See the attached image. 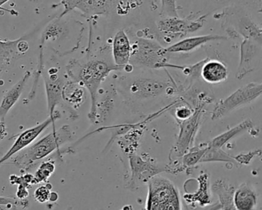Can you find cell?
Instances as JSON below:
<instances>
[{
  "instance_id": "obj_1",
  "label": "cell",
  "mask_w": 262,
  "mask_h": 210,
  "mask_svg": "<svg viewBox=\"0 0 262 210\" xmlns=\"http://www.w3.org/2000/svg\"><path fill=\"white\" fill-rule=\"evenodd\" d=\"M118 91L130 104L149 102L165 96H172L179 88L169 79L155 73L129 74L118 79Z\"/></svg>"
},
{
  "instance_id": "obj_2",
  "label": "cell",
  "mask_w": 262,
  "mask_h": 210,
  "mask_svg": "<svg viewBox=\"0 0 262 210\" xmlns=\"http://www.w3.org/2000/svg\"><path fill=\"white\" fill-rule=\"evenodd\" d=\"M122 70L114 62L105 59H92L81 64L75 62L68 67V74L72 80L78 82L87 89L91 98V107L88 118L92 123L97 119L98 92L102 82L108 77L111 72Z\"/></svg>"
},
{
  "instance_id": "obj_3",
  "label": "cell",
  "mask_w": 262,
  "mask_h": 210,
  "mask_svg": "<svg viewBox=\"0 0 262 210\" xmlns=\"http://www.w3.org/2000/svg\"><path fill=\"white\" fill-rule=\"evenodd\" d=\"M73 138V130L70 125H64L18 153L14 158L12 157V163L21 171H29L38 161L47 157L53 152L59 151L60 147L72 141Z\"/></svg>"
},
{
  "instance_id": "obj_4",
  "label": "cell",
  "mask_w": 262,
  "mask_h": 210,
  "mask_svg": "<svg viewBox=\"0 0 262 210\" xmlns=\"http://www.w3.org/2000/svg\"><path fill=\"white\" fill-rule=\"evenodd\" d=\"M146 210H182L177 186L169 179L156 176L148 182Z\"/></svg>"
},
{
  "instance_id": "obj_5",
  "label": "cell",
  "mask_w": 262,
  "mask_h": 210,
  "mask_svg": "<svg viewBox=\"0 0 262 210\" xmlns=\"http://www.w3.org/2000/svg\"><path fill=\"white\" fill-rule=\"evenodd\" d=\"M132 46L129 65L133 67L148 70L162 69L167 62L166 56L162 54L163 47L156 41L145 38L136 37L130 39Z\"/></svg>"
},
{
  "instance_id": "obj_6",
  "label": "cell",
  "mask_w": 262,
  "mask_h": 210,
  "mask_svg": "<svg viewBox=\"0 0 262 210\" xmlns=\"http://www.w3.org/2000/svg\"><path fill=\"white\" fill-rule=\"evenodd\" d=\"M262 84L250 82L237 90L225 99L216 103L211 115L212 120L222 119L231 112L254 102L261 96Z\"/></svg>"
},
{
  "instance_id": "obj_7",
  "label": "cell",
  "mask_w": 262,
  "mask_h": 210,
  "mask_svg": "<svg viewBox=\"0 0 262 210\" xmlns=\"http://www.w3.org/2000/svg\"><path fill=\"white\" fill-rule=\"evenodd\" d=\"M127 0H62L65 11L61 16L74 9L82 11L85 16H93L96 15H108L119 8Z\"/></svg>"
},
{
  "instance_id": "obj_8",
  "label": "cell",
  "mask_w": 262,
  "mask_h": 210,
  "mask_svg": "<svg viewBox=\"0 0 262 210\" xmlns=\"http://www.w3.org/2000/svg\"><path fill=\"white\" fill-rule=\"evenodd\" d=\"M205 16L198 18L195 20L182 19L179 17L162 18L158 22L159 31L169 37H183L188 33H194L203 27Z\"/></svg>"
},
{
  "instance_id": "obj_9",
  "label": "cell",
  "mask_w": 262,
  "mask_h": 210,
  "mask_svg": "<svg viewBox=\"0 0 262 210\" xmlns=\"http://www.w3.org/2000/svg\"><path fill=\"white\" fill-rule=\"evenodd\" d=\"M205 103H199L194 110L191 117L180 122V133L176 143V153L179 155H184L190 146L194 143L196 133L200 127L202 119V110Z\"/></svg>"
},
{
  "instance_id": "obj_10",
  "label": "cell",
  "mask_w": 262,
  "mask_h": 210,
  "mask_svg": "<svg viewBox=\"0 0 262 210\" xmlns=\"http://www.w3.org/2000/svg\"><path fill=\"white\" fill-rule=\"evenodd\" d=\"M56 119H53V118L49 116L48 119H46L44 122H41L39 125L36 127H32V128L28 129L23 132L22 133L18 136L15 140L14 143L13 144L10 150L7 151V153L0 159V165H3L4 162H7L9 159H11L12 157L17 154L19 152L24 150V149L28 147L29 145H31L38 137L39 135L46 130V129L48 128L50 125H53V131H56Z\"/></svg>"
},
{
  "instance_id": "obj_11",
  "label": "cell",
  "mask_w": 262,
  "mask_h": 210,
  "mask_svg": "<svg viewBox=\"0 0 262 210\" xmlns=\"http://www.w3.org/2000/svg\"><path fill=\"white\" fill-rule=\"evenodd\" d=\"M57 72V69L55 70L54 73L50 70L49 73L43 75L49 116L56 120L61 118V113L56 111V107L62 101V88L66 82L63 78L58 75Z\"/></svg>"
},
{
  "instance_id": "obj_12",
  "label": "cell",
  "mask_w": 262,
  "mask_h": 210,
  "mask_svg": "<svg viewBox=\"0 0 262 210\" xmlns=\"http://www.w3.org/2000/svg\"><path fill=\"white\" fill-rule=\"evenodd\" d=\"M131 165L132 179L131 186L133 188L143 182H148L151 178L159 173L167 171V168L145 160L137 155H133L129 157Z\"/></svg>"
},
{
  "instance_id": "obj_13",
  "label": "cell",
  "mask_w": 262,
  "mask_h": 210,
  "mask_svg": "<svg viewBox=\"0 0 262 210\" xmlns=\"http://www.w3.org/2000/svg\"><path fill=\"white\" fill-rule=\"evenodd\" d=\"M228 39V37L221 35H205V36H191L182 39L167 48L162 50V54L166 56L169 54H186L190 53L194 50H197L199 47H202L205 44L211 42H219V41H225Z\"/></svg>"
},
{
  "instance_id": "obj_14",
  "label": "cell",
  "mask_w": 262,
  "mask_h": 210,
  "mask_svg": "<svg viewBox=\"0 0 262 210\" xmlns=\"http://www.w3.org/2000/svg\"><path fill=\"white\" fill-rule=\"evenodd\" d=\"M261 45L251 39H244L241 44L240 64L236 72V79L245 78L254 70L257 56L260 55Z\"/></svg>"
},
{
  "instance_id": "obj_15",
  "label": "cell",
  "mask_w": 262,
  "mask_h": 210,
  "mask_svg": "<svg viewBox=\"0 0 262 210\" xmlns=\"http://www.w3.org/2000/svg\"><path fill=\"white\" fill-rule=\"evenodd\" d=\"M132 46L129 37L125 30H120L115 35L113 42V62L115 65L124 70L129 64Z\"/></svg>"
},
{
  "instance_id": "obj_16",
  "label": "cell",
  "mask_w": 262,
  "mask_h": 210,
  "mask_svg": "<svg viewBox=\"0 0 262 210\" xmlns=\"http://www.w3.org/2000/svg\"><path fill=\"white\" fill-rule=\"evenodd\" d=\"M228 70L225 64L217 59H206L201 68L200 76L206 83L216 85L227 80Z\"/></svg>"
},
{
  "instance_id": "obj_17",
  "label": "cell",
  "mask_w": 262,
  "mask_h": 210,
  "mask_svg": "<svg viewBox=\"0 0 262 210\" xmlns=\"http://www.w3.org/2000/svg\"><path fill=\"white\" fill-rule=\"evenodd\" d=\"M31 76L30 72H27L22 78L7 91L0 103V121L4 122L6 116L11 109L16 105L27 86V82Z\"/></svg>"
},
{
  "instance_id": "obj_18",
  "label": "cell",
  "mask_w": 262,
  "mask_h": 210,
  "mask_svg": "<svg viewBox=\"0 0 262 210\" xmlns=\"http://www.w3.org/2000/svg\"><path fill=\"white\" fill-rule=\"evenodd\" d=\"M257 203V195L247 184H242L234 190L233 205L236 210H256Z\"/></svg>"
},
{
  "instance_id": "obj_19",
  "label": "cell",
  "mask_w": 262,
  "mask_h": 210,
  "mask_svg": "<svg viewBox=\"0 0 262 210\" xmlns=\"http://www.w3.org/2000/svg\"><path fill=\"white\" fill-rule=\"evenodd\" d=\"M231 27L238 33L239 36H243L244 39H251L261 45V27L257 25L249 16L242 15L237 20V25Z\"/></svg>"
},
{
  "instance_id": "obj_20",
  "label": "cell",
  "mask_w": 262,
  "mask_h": 210,
  "mask_svg": "<svg viewBox=\"0 0 262 210\" xmlns=\"http://www.w3.org/2000/svg\"><path fill=\"white\" fill-rule=\"evenodd\" d=\"M252 121L251 119H247L242 121L238 125L231 128V130L219 135L214 137L212 140L210 141L208 143L209 146L215 147V148H222L224 145H226L230 140L234 139L235 136L242 134V133L248 131L250 129L252 128Z\"/></svg>"
},
{
  "instance_id": "obj_21",
  "label": "cell",
  "mask_w": 262,
  "mask_h": 210,
  "mask_svg": "<svg viewBox=\"0 0 262 210\" xmlns=\"http://www.w3.org/2000/svg\"><path fill=\"white\" fill-rule=\"evenodd\" d=\"M62 100L75 108L82 105L85 99V91L78 82L67 81L62 88Z\"/></svg>"
},
{
  "instance_id": "obj_22",
  "label": "cell",
  "mask_w": 262,
  "mask_h": 210,
  "mask_svg": "<svg viewBox=\"0 0 262 210\" xmlns=\"http://www.w3.org/2000/svg\"><path fill=\"white\" fill-rule=\"evenodd\" d=\"M212 190L219 196V203L222 206V210H232L234 208L233 196L235 190L232 185L225 180H217L212 185Z\"/></svg>"
},
{
  "instance_id": "obj_23",
  "label": "cell",
  "mask_w": 262,
  "mask_h": 210,
  "mask_svg": "<svg viewBox=\"0 0 262 210\" xmlns=\"http://www.w3.org/2000/svg\"><path fill=\"white\" fill-rule=\"evenodd\" d=\"M20 39L21 38L15 41L0 40V72L10 65L12 61L22 56L18 50V44Z\"/></svg>"
},
{
  "instance_id": "obj_24",
  "label": "cell",
  "mask_w": 262,
  "mask_h": 210,
  "mask_svg": "<svg viewBox=\"0 0 262 210\" xmlns=\"http://www.w3.org/2000/svg\"><path fill=\"white\" fill-rule=\"evenodd\" d=\"M211 162H229V163H237L234 157H231L226 152L222 150V148H215V147L207 145L205 147V153L202 155L199 160V163Z\"/></svg>"
},
{
  "instance_id": "obj_25",
  "label": "cell",
  "mask_w": 262,
  "mask_h": 210,
  "mask_svg": "<svg viewBox=\"0 0 262 210\" xmlns=\"http://www.w3.org/2000/svg\"><path fill=\"white\" fill-rule=\"evenodd\" d=\"M10 181L12 185H18L17 192H16L17 199L20 200L27 199L29 196L28 190L30 188L31 185H34L33 175L25 174L21 176L12 175L10 176Z\"/></svg>"
},
{
  "instance_id": "obj_26",
  "label": "cell",
  "mask_w": 262,
  "mask_h": 210,
  "mask_svg": "<svg viewBox=\"0 0 262 210\" xmlns=\"http://www.w3.org/2000/svg\"><path fill=\"white\" fill-rule=\"evenodd\" d=\"M55 170H56L55 161L50 159V160L42 162L35 174L33 175L34 185L41 182H47L49 178L54 173Z\"/></svg>"
},
{
  "instance_id": "obj_27",
  "label": "cell",
  "mask_w": 262,
  "mask_h": 210,
  "mask_svg": "<svg viewBox=\"0 0 262 210\" xmlns=\"http://www.w3.org/2000/svg\"><path fill=\"white\" fill-rule=\"evenodd\" d=\"M205 148H194L188 150V153L184 155L182 162L185 167L192 166L196 163H199L202 155L205 153Z\"/></svg>"
},
{
  "instance_id": "obj_28",
  "label": "cell",
  "mask_w": 262,
  "mask_h": 210,
  "mask_svg": "<svg viewBox=\"0 0 262 210\" xmlns=\"http://www.w3.org/2000/svg\"><path fill=\"white\" fill-rule=\"evenodd\" d=\"M161 18L178 17L176 0H161Z\"/></svg>"
},
{
  "instance_id": "obj_29",
  "label": "cell",
  "mask_w": 262,
  "mask_h": 210,
  "mask_svg": "<svg viewBox=\"0 0 262 210\" xmlns=\"http://www.w3.org/2000/svg\"><path fill=\"white\" fill-rule=\"evenodd\" d=\"M194 113V110L188 105V103H182V105H178L174 110L172 114L176 117L178 122H182L191 117Z\"/></svg>"
},
{
  "instance_id": "obj_30",
  "label": "cell",
  "mask_w": 262,
  "mask_h": 210,
  "mask_svg": "<svg viewBox=\"0 0 262 210\" xmlns=\"http://www.w3.org/2000/svg\"><path fill=\"white\" fill-rule=\"evenodd\" d=\"M51 184H46L38 187L34 192V199L39 203H46L50 201L51 196Z\"/></svg>"
},
{
  "instance_id": "obj_31",
  "label": "cell",
  "mask_w": 262,
  "mask_h": 210,
  "mask_svg": "<svg viewBox=\"0 0 262 210\" xmlns=\"http://www.w3.org/2000/svg\"><path fill=\"white\" fill-rule=\"evenodd\" d=\"M9 204L20 205L23 208H27L29 205V201L28 199L20 200V199H16V198L4 197V196H0V205H9Z\"/></svg>"
},
{
  "instance_id": "obj_32",
  "label": "cell",
  "mask_w": 262,
  "mask_h": 210,
  "mask_svg": "<svg viewBox=\"0 0 262 210\" xmlns=\"http://www.w3.org/2000/svg\"><path fill=\"white\" fill-rule=\"evenodd\" d=\"M260 156V150H256V151L251 152V153H248V154H242L239 155V156H235L234 157V159H235L236 162H239V163L242 164H249V162H251V159L254 157V156Z\"/></svg>"
},
{
  "instance_id": "obj_33",
  "label": "cell",
  "mask_w": 262,
  "mask_h": 210,
  "mask_svg": "<svg viewBox=\"0 0 262 210\" xmlns=\"http://www.w3.org/2000/svg\"><path fill=\"white\" fill-rule=\"evenodd\" d=\"M182 204H183L185 210H222V206L219 202H216L213 205H208V206L196 207V208L190 206L185 202H182Z\"/></svg>"
},
{
  "instance_id": "obj_34",
  "label": "cell",
  "mask_w": 262,
  "mask_h": 210,
  "mask_svg": "<svg viewBox=\"0 0 262 210\" xmlns=\"http://www.w3.org/2000/svg\"><path fill=\"white\" fill-rule=\"evenodd\" d=\"M7 136V129L5 122L0 121V141L4 140Z\"/></svg>"
},
{
  "instance_id": "obj_35",
  "label": "cell",
  "mask_w": 262,
  "mask_h": 210,
  "mask_svg": "<svg viewBox=\"0 0 262 210\" xmlns=\"http://www.w3.org/2000/svg\"><path fill=\"white\" fill-rule=\"evenodd\" d=\"M0 210H18L17 205L9 204V205H0Z\"/></svg>"
},
{
  "instance_id": "obj_36",
  "label": "cell",
  "mask_w": 262,
  "mask_h": 210,
  "mask_svg": "<svg viewBox=\"0 0 262 210\" xmlns=\"http://www.w3.org/2000/svg\"><path fill=\"white\" fill-rule=\"evenodd\" d=\"M9 1H10V0H0V9L3 10H5V11L10 12V13H11L12 14L14 15V10H10H10H6V9H2V6H4L6 3L9 2Z\"/></svg>"
},
{
  "instance_id": "obj_37",
  "label": "cell",
  "mask_w": 262,
  "mask_h": 210,
  "mask_svg": "<svg viewBox=\"0 0 262 210\" xmlns=\"http://www.w3.org/2000/svg\"><path fill=\"white\" fill-rule=\"evenodd\" d=\"M73 209V208H72V206L69 207V208H67L66 210H72Z\"/></svg>"
}]
</instances>
